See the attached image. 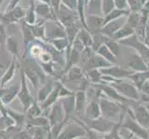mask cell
Masks as SVG:
<instances>
[{
  "instance_id": "6da1fadb",
  "label": "cell",
  "mask_w": 149,
  "mask_h": 139,
  "mask_svg": "<svg viewBox=\"0 0 149 139\" xmlns=\"http://www.w3.org/2000/svg\"><path fill=\"white\" fill-rule=\"evenodd\" d=\"M86 136V125L84 122H81L79 120L74 119L73 122L67 121L62 131L59 133L58 138L60 139H72L79 138Z\"/></svg>"
},
{
  "instance_id": "7a4b0ae2",
  "label": "cell",
  "mask_w": 149,
  "mask_h": 139,
  "mask_svg": "<svg viewBox=\"0 0 149 139\" xmlns=\"http://www.w3.org/2000/svg\"><path fill=\"white\" fill-rule=\"evenodd\" d=\"M45 39H56L66 36V29L58 20H47L45 22Z\"/></svg>"
},
{
  "instance_id": "3957f363",
  "label": "cell",
  "mask_w": 149,
  "mask_h": 139,
  "mask_svg": "<svg viewBox=\"0 0 149 139\" xmlns=\"http://www.w3.org/2000/svg\"><path fill=\"white\" fill-rule=\"evenodd\" d=\"M56 19L66 28L70 25L77 23L79 17L76 10L70 9L68 7H66L64 4L60 3L58 12H56Z\"/></svg>"
},
{
  "instance_id": "277c9868",
  "label": "cell",
  "mask_w": 149,
  "mask_h": 139,
  "mask_svg": "<svg viewBox=\"0 0 149 139\" xmlns=\"http://www.w3.org/2000/svg\"><path fill=\"white\" fill-rule=\"evenodd\" d=\"M20 73H22V77H20L22 82H20V87H19V94H18L17 97L20 101V103H22V108H23V111L25 112L34 100L33 98L32 95H31L30 89H29L28 85H27L26 76H25L24 71L22 69V71H20Z\"/></svg>"
},
{
  "instance_id": "5b68a950",
  "label": "cell",
  "mask_w": 149,
  "mask_h": 139,
  "mask_svg": "<svg viewBox=\"0 0 149 139\" xmlns=\"http://www.w3.org/2000/svg\"><path fill=\"white\" fill-rule=\"evenodd\" d=\"M101 115L106 119H115L120 114V108L116 103L107 98L99 99Z\"/></svg>"
},
{
  "instance_id": "8992f818",
  "label": "cell",
  "mask_w": 149,
  "mask_h": 139,
  "mask_svg": "<svg viewBox=\"0 0 149 139\" xmlns=\"http://www.w3.org/2000/svg\"><path fill=\"white\" fill-rule=\"evenodd\" d=\"M110 85L113 86L114 88L120 93V94L130 97L132 99H139V94H138L135 87L132 85L131 84L125 83L123 81H110Z\"/></svg>"
},
{
  "instance_id": "52a82bcc",
  "label": "cell",
  "mask_w": 149,
  "mask_h": 139,
  "mask_svg": "<svg viewBox=\"0 0 149 139\" xmlns=\"http://www.w3.org/2000/svg\"><path fill=\"white\" fill-rule=\"evenodd\" d=\"M47 118H48L50 126H52V125L56 124V123L66 120V113H65L63 106L61 104L59 99L50 107L49 114H48Z\"/></svg>"
},
{
  "instance_id": "ba28073f",
  "label": "cell",
  "mask_w": 149,
  "mask_h": 139,
  "mask_svg": "<svg viewBox=\"0 0 149 139\" xmlns=\"http://www.w3.org/2000/svg\"><path fill=\"white\" fill-rule=\"evenodd\" d=\"M26 14V10H25L22 6L17 5L15 6L11 10H9L8 12H5L1 14V18H0V22H8V23H13V22H18L19 20H22L25 17Z\"/></svg>"
},
{
  "instance_id": "9c48e42d",
  "label": "cell",
  "mask_w": 149,
  "mask_h": 139,
  "mask_svg": "<svg viewBox=\"0 0 149 139\" xmlns=\"http://www.w3.org/2000/svg\"><path fill=\"white\" fill-rule=\"evenodd\" d=\"M125 22H126L125 17H120L105 24L104 26L100 29L99 32L102 34H104L105 36L111 38L113 36V34H114Z\"/></svg>"
},
{
  "instance_id": "30bf717a",
  "label": "cell",
  "mask_w": 149,
  "mask_h": 139,
  "mask_svg": "<svg viewBox=\"0 0 149 139\" xmlns=\"http://www.w3.org/2000/svg\"><path fill=\"white\" fill-rule=\"evenodd\" d=\"M88 121L90 122V129L95 132H99V133L110 132L111 129L115 125L114 122L109 121L107 119H106V118L104 119V118H101V117L97 118V119H94V120L88 119Z\"/></svg>"
},
{
  "instance_id": "8fae6325",
  "label": "cell",
  "mask_w": 149,
  "mask_h": 139,
  "mask_svg": "<svg viewBox=\"0 0 149 139\" xmlns=\"http://www.w3.org/2000/svg\"><path fill=\"white\" fill-rule=\"evenodd\" d=\"M35 13L36 16L45 18V20H58L54 8L50 6V4L41 1L38 4H35Z\"/></svg>"
},
{
  "instance_id": "7c38bea8",
  "label": "cell",
  "mask_w": 149,
  "mask_h": 139,
  "mask_svg": "<svg viewBox=\"0 0 149 139\" xmlns=\"http://www.w3.org/2000/svg\"><path fill=\"white\" fill-rule=\"evenodd\" d=\"M120 43H121L123 45H132V47L136 48L141 53L142 58L146 61H147V62H149V48L138 42L137 37L135 36V35H132V36L127 38V39H120Z\"/></svg>"
},
{
  "instance_id": "4fadbf2b",
  "label": "cell",
  "mask_w": 149,
  "mask_h": 139,
  "mask_svg": "<svg viewBox=\"0 0 149 139\" xmlns=\"http://www.w3.org/2000/svg\"><path fill=\"white\" fill-rule=\"evenodd\" d=\"M100 71L102 74L117 79L125 78V77H129L131 74H132V71L123 70L117 66H109V67H106V68H101Z\"/></svg>"
},
{
  "instance_id": "5bb4252c",
  "label": "cell",
  "mask_w": 149,
  "mask_h": 139,
  "mask_svg": "<svg viewBox=\"0 0 149 139\" xmlns=\"http://www.w3.org/2000/svg\"><path fill=\"white\" fill-rule=\"evenodd\" d=\"M111 66V63L109 62L106 59L103 58L99 54L92 55L88 62L84 66L85 70H90V69H101V68H106V67Z\"/></svg>"
},
{
  "instance_id": "9a60e30c",
  "label": "cell",
  "mask_w": 149,
  "mask_h": 139,
  "mask_svg": "<svg viewBox=\"0 0 149 139\" xmlns=\"http://www.w3.org/2000/svg\"><path fill=\"white\" fill-rule=\"evenodd\" d=\"M103 20L104 18L99 15H88V17L85 19L87 30L93 34L99 32L103 27Z\"/></svg>"
},
{
  "instance_id": "2e32d148",
  "label": "cell",
  "mask_w": 149,
  "mask_h": 139,
  "mask_svg": "<svg viewBox=\"0 0 149 139\" xmlns=\"http://www.w3.org/2000/svg\"><path fill=\"white\" fill-rule=\"evenodd\" d=\"M124 127L127 128V130H130L132 133H135L138 136L143 137V138H147L148 137V133L146 131H145L143 128L138 124L137 122H135L132 120V117L127 116L124 120Z\"/></svg>"
},
{
  "instance_id": "e0dca14e",
  "label": "cell",
  "mask_w": 149,
  "mask_h": 139,
  "mask_svg": "<svg viewBox=\"0 0 149 139\" xmlns=\"http://www.w3.org/2000/svg\"><path fill=\"white\" fill-rule=\"evenodd\" d=\"M17 68H18L17 58L13 56L12 59H11V62H10L9 66H8L6 71H5L4 74L1 77V84H0V87H4L5 85L9 83V82L14 78V75H15V73H16Z\"/></svg>"
},
{
  "instance_id": "ac0fdd59",
  "label": "cell",
  "mask_w": 149,
  "mask_h": 139,
  "mask_svg": "<svg viewBox=\"0 0 149 139\" xmlns=\"http://www.w3.org/2000/svg\"><path fill=\"white\" fill-rule=\"evenodd\" d=\"M84 115L87 119L94 120L101 117V110L99 102L96 100H91L84 109Z\"/></svg>"
},
{
  "instance_id": "d6986e66",
  "label": "cell",
  "mask_w": 149,
  "mask_h": 139,
  "mask_svg": "<svg viewBox=\"0 0 149 139\" xmlns=\"http://www.w3.org/2000/svg\"><path fill=\"white\" fill-rule=\"evenodd\" d=\"M86 93L84 90H78L74 94V111L78 115L84 111L86 106Z\"/></svg>"
},
{
  "instance_id": "ffe728a7",
  "label": "cell",
  "mask_w": 149,
  "mask_h": 139,
  "mask_svg": "<svg viewBox=\"0 0 149 139\" xmlns=\"http://www.w3.org/2000/svg\"><path fill=\"white\" fill-rule=\"evenodd\" d=\"M58 91H59V82H56L55 86L52 90V92L48 95V96L45 98L43 102L41 108H42L43 110H49L50 107L52 106L54 103H56L59 99V96H58Z\"/></svg>"
},
{
  "instance_id": "44dd1931",
  "label": "cell",
  "mask_w": 149,
  "mask_h": 139,
  "mask_svg": "<svg viewBox=\"0 0 149 139\" xmlns=\"http://www.w3.org/2000/svg\"><path fill=\"white\" fill-rule=\"evenodd\" d=\"M20 84L12 85L8 87H7L3 96L1 97V101L4 105H8L9 103H11L16 97L18 96L19 91Z\"/></svg>"
},
{
  "instance_id": "7402d4cb",
  "label": "cell",
  "mask_w": 149,
  "mask_h": 139,
  "mask_svg": "<svg viewBox=\"0 0 149 139\" xmlns=\"http://www.w3.org/2000/svg\"><path fill=\"white\" fill-rule=\"evenodd\" d=\"M65 79L68 82H75V83H80V81L84 78V70L81 67L74 65L66 71Z\"/></svg>"
},
{
  "instance_id": "603a6c76",
  "label": "cell",
  "mask_w": 149,
  "mask_h": 139,
  "mask_svg": "<svg viewBox=\"0 0 149 139\" xmlns=\"http://www.w3.org/2000/svg\"><path fill=\"white\" fill-rule=\"evenodd\" d=\"M23 71H24L25 76H26V79L31 82V84H32L35 88H37L40 85V84H42V82L45 80V77L40 76L38 71L33 68H25Z\"/></svg>"
},
{
  "instance_id": "cb8c5ba5",
  "label": "cell",
  "mask_w": 149,
  "mask_h": 139,
  "mask_svg": "<svg viewBox=\"0 0 149 139\" xmlns=\"http://www.w3.org/2000/svg\"><path fill=\"white\" fill-rule=\"evenodd\" d=\"M20 26H22V38H23V42H24V48L26 49L29 44L32 43L35 39V37L33 35L31 25L28 24L25 20H22Z\"/></svg>"
},
{
  "instance_id": "d4e9b609",
  "label": "cell",
  "mask_w": 149,
  "mask_h": 139,
  "mask_svg": "<svg viewBox=\"0 0 149 139\" xmlns=\"http://www.w3.org/2000/svg\"><path fill=\"white\" fill-rule=\"evenodd\" d=\"M135 119L138 121L142 126L145 128H149V111L143 107H137L134 110Z\"/></svg>"
},
{
  "instance_id": "484cf974",
  "label": "cell",
  "mask_w": 149,
  "mask_h": 139,
  "mask_svg": "<svg viewBox=\"0 0 149 139\" xmlns=\"http://www.w3.org/2000/svg\"><path fill=\"white\" fill-rule=\"evenodd\" d=\"M128 66L132 70H136L140 71H146L148 70L143 58H141L138 54H134L131 57V59H129V62H128Z\"/></svg>"
},
{
  "instance_id": "4316f807",
  "label": "cell",
  "mask_w": 149,
  "mask_h": 139,
  "mask_svg": "<svg viewBox=\"0 0 149 139\" xmlns=\"http://www.w3.org/2000/svg\"><path fill=\"white\" fill-rule=\"evenodd\" d=\"M66 113V119H70V114L74 111V94L61 97L59 99Z\"/></svg>"
},
{
  "instance_id": "83f0119b",
  "label": "cell",
  "mask_w": 149,
  "mask_h": 139,
  "mask_svg": "<svg viewBox=\"0 0 149 139\" xmlns=\"http://www.w3.org/2000/svg\"><path fill=\"white\" fill-rule=\"evenodd\" d=\"M100 87H101V89H102V92H104L105 94L107 95V96L110 97V98L114 99V100H116L118 102H121V103L127 101L124 98V97L120 95V93L118 92L113 86L105 85H101Z\"/></svg>"
},
{
  "instance_id": "f1b7e54d",
  "label": "cell",
  "mask_w": 149,
  "mask_h": 139,
  "mask_svg": "<svg viewBox=\"0 0 149 139\" xmlns=\"http://www.w3.org/2000/svg\"><path fill=\"white\" fill-rule=\"evenodd\" d=\"M5 48H6L8 53L12 55V57H16L17 59H19V45L18 40L14 36H8L6 40V45H5Z\"/></svg>"
},
{
  "instance_id": "f546056e",
  "label": "cell",
  "mask_w": 149,
  "mask_h": 139,
  "mask_svg": "<svg viewBox=\"0 0 149 139\" xmlns=\"http://www.w3.org/2000/svg\"><path fill=\"white\" fill-rule=\"evenodd\" d=\"M96 53L99 54L100 56H102L103 58L106 59L110 63H116L117 62V59H116V56L113 55V53L109 49V47L106 45V44H102L100 45L98 47L96 48Z\"/></svg>"
},
{
  "instance_id": "4dcf8cb0",
  "label": "cell",
  "mask_w": 149,
  "mask_h": 139,
  "mask_svg": "<svg viewBox=\"0 0 149 139\" xmlns=\"http://www.w3.org/2000/svg\"><path fill=\"white\" fill-rule=\"evenodd\" d=\"M101 4L102 0H89L86 5V9L88 15H102V9H101Z\"/></svg>"
},
{
  "instance_id": "1f68e13d",
  "label": "cell",
  "mask_w": 149,
  "mask_h": 139,
  "mask_svg": "<svg viewBox=\"0 0 149 139\" xmlns=\"http://www.w3.org/2000/svg\"><path fill=\"white\" fill-rule=\"evenodd\" d=\"M6 111H7V114L9 115L10 117L12 118L14 122H15V125L19 128H22L25 122V116L24 113H20V112H18V111H15L11 109H9V108H6Z\"/></svg>"
},
{
  "instance_id": "d6a6232c",
  "label": "cell",
  "mask_w": 149,
  "mask_h": 139,
  "mask_svg": "<svg viewBox=\"0 0 149 139\" xmlns=\"http://www.w3.org/2000/svg\"><path fill=\"white\" fill-rule=\"evenodd\" d=\"M54 86H55V83L52 81H49V82H47V84H45L38 91L37 100L40 103H42L48 96V95L50 94V93L52 92Z\"/></svg>"
},
{
  "instance_id": "836d02e7",
  "label": "cell",
  "mask_w": 149,
  "mask_h": 139,
  "mask_svg": "<svg viewBox=\"0 0 149 139\" xmlns=\"http://www.w3.org/2000/svg\"><path fill=\"white\" fill-rule=\"evenodd\" d=\"M132 33H133V28L131 27L127 22H125L114 34H113L112 38H113V40H115V41L120 40L122 38H125L127 36H129V35L132 34Z\"/></svg>"
},
{
  "instance_id": "e575fe53",
  "label": "cell",
  "mask_w": 149,
  "mask_h": 139,
  "mask_svg": "<svg viewBox=\"0 0 149 139\" xmlns=\"http://www.w3.org/2000/svg\"><path fill=\"white\" fill-rule=\"evenodd\" d=\"M76 37H78L80 39V41L84 45L85 47H88V46L91 47V46H93V37H92L91 33L86 28L81 29Z\"/></svg>"
},
{
  "instance_id": "d590c367",
  "label": "cell",
  "mask_w": 149,
  "mask_h": 139,
  "mask_svg": "<svg viewBox=\"0 0 149 139\" xmlns=\"http://www.w3.org/2000/svg\"><path fill=\"white\" fill-rule=\"evenodd\" d=\"M25 22L28 24L33 25L36 22L37 18H36V13H35V2L34 0H30V7L28 8V11H26L25 14Z\"/></svg>"
},
{
  "instance_id": "8d00e7d4",
  "label": "cell",
  "mask_w": 149,
  "mask_h": 139,
  "mask_svg": "<svg viewBox=\"0 0 149 139\" xmlns=\"http://www.w3.org/2000/svg\"><path fill=\"white\" fill-rule=\"evenodd\" d=\"M31 25V24H30ZM33 30V33L35 38H38L40 40L45 39V22H39L38 20H36V22L34 24L31 25Z\"/></svg>"
},
{
  "instance_id": "74e56055",
  "label": "cell",
  "mask_w": 149,
  "mask_h": 139,
  "mask_svg": "<svg viewBox=\"0 0 149 139\" xmlns=\"http://www.w3.org/2000/svg\"><path fill=\"white\" fill-rule=\"evenodd\" d=\"M126 14H128V11H126L125 9H119V8L115 9L114 8L113 10H111V11L109 14H107L106 16H104V20H103V26H104L105 24H107V22H111V20H115V19H118V18H120V17H122L123 15H126Z\"/></svg>"
},
{
  "instance_id": "f35d334b",
  "label": "cell",
  "mask_w": 149,
  "mask_h": 139,
  "mask_svg": "<svg viewBox=\"0 0 149 139\" xmlns=\"http://www.w3.org/2000/svg\"><path fill=\"white\" fill-rule=\"evenodd\" d=\"M86 79L91 83L99 84L102 83V73L98 69H90L86 71Z\"/></svg>"
},
{
  "instance_id": "ab89813d",
  "label": "cell",
  "mask_w": 149,
  "mask_h": 139,
  "mask_svg": "<svg viewBox=\"0 0 149 139\" xmlns=\"http://www.w3.org/2000/svg\"><path fill=\"white\" fill-rule=\"evenodd\" d=\"M25 113H26L25 116H26L28 119H32V118L42 115L43 110H42V108L37 104L36 101H33L32 104H31V106L28 108V110L25 111Z\"/></svg>"
},
{
  "instance_id": "60d3db41",
  "label": "cell",
  "mask_w": 149,
  "mask_h": 139,
  "mask_svg": "<svg viewBox=\"0 0 149 139\" xmlns=\"http://www.w3.org/2000/svg\"><path fill=\"white\" fill-rule=\"evenodd\" d=\"M27 125L30 127H40L49 125V121L47 117H43L42 115L38 117H34L32 119H28Z\"/></svg>"
},
{
  "instance_id": "b9f144b4",
  "label": "cell",
  "mask_w": 149,
  "mask_h": 139,
  "mask_svg": "<svg viewBox=\"0 0 149 139\" xmlns=\"http://www.w3.org/2000/svg\"><path fill=\"white\" fill-rule=\"evenodd\" d=\"M50 44L53 45V47L55 49H56L58 51H63L64 49L68 48V46H70L69 40L67 37L51 39L50 40Z\"/></svg>"
},
{
  "instance_id": "7bdbcfd3",
  "label": "cell",
  "mask_w": 149,
  "mask_h": 139,
  "mask_svg": "<svg viewBox=\"0 0 149 139\" xmlns=\"http://www.w3.org/2000/svg\"><path fill=\"white\" fill-rule=\"evenodd\" d=\"M129 77L136 84L138 88L141 89L143 84L149 78V73H139L136 74H131Z\"/></svg>"
},
{
  "instance_id": "ee69618b",
  "label": "cell",
  "mask_w": 149,
  "mask_h": 139,
  "mask_svg": "<svg viewBox=\"0 0 149 139\" xmlns=\"http://www.w3.org/2000/svg\"><path fill=\"white\" fill-rule=\"evenodd\" d=\"M15 125L13 119L9 115H1L0 116V131L8 129Z\"/></svg>"
},
{
  "instance_id": "f6af8a7d",
  "label": "cell",
  "mask_w": 149,
  "mask_h": 139,
  "mask_svg": "<svg viewBox=\"0 0 149 139\" xmlns=\"http://www.w3.org/2000/svg\"><path fill=\"white\" fill-rule=\"evenodd\" d=\"M114 8H115L114 0H102L101 9H102L103 16H106L107 14H109Z\"/></svg>"
},
{
  "instance_id": "bcb514c9",
  "label": "cell",
  "mask_w": 149,
  "mask_h": 139,
  "mask_svg": "<svg viewBox=\"0 0 149 139\" xmlns=\"http://www.w3.org/2000/svg\"><path fill=\"white\" fill-rule=\"evenodd\" d=\"M8 38V34L6 31L5 23L0 22V47L1 49H5V45H6V40Z\"/></svg>"
},
{
  "instance_id": "7dc6e473",
  "label": "cell",
  "mask_w": 149,
  "mask_h": 139,
  "mask_svg": "<svg viewBox=\"0 0 149 139\" xmlns=\"http://www.w3.org/2000/svg\"><path fill=\"white\" fill-rule=\"evenodd\" d=\"M105 44H106V45L107 46V47H109V49L113 53V55H115L117 57L118 54H119V51H120V46H119V45L117 44L116 41L109 39Z\"/></svg>"
},
{
  "instance_id": "c3c4849f",
  "label": "cell",
  "mask_w": 149,
  "mask_h": 139,
  "mask_svg": "<svg viewBox=\"0 0 149 139\" xmlns=\"http://www.w3.org/2000/svg\"><path fill=\"white\" fill-rule=\"evenodd\" d=\"M139 22H140V17L136 12L132 13L129 16V18H128V20H126V22L132 28H136L138 26V24H139Z\"/></svg>"
},
{
  "instance_id": "681fc988",
  "label": "cell",
  "mask_w": 149,
  "mask_h": 139,
  "mask_svg": "<svg viewBox=\"0 0 149 139\" xmlns=\"http://www.w3.org/2000/svg\"><path fill=\"white\" fill-rule=\"evenodd\" d=\"M74 92H72L70 89L67 88V86H65L62 83L59 82V91H58V96H59V98L61 97H64L67 96H70V95H73Z\"/></svg>"
},
{
  "instance_id": "f907efd6",
  "label": "cell",
  "mask_w": 149,
  "mask_h": 139,
  "mask_svg": "<svg viewBox=\"0 0 149 139\" xmlns=\"http://www.w3.org/2000/svg\"><path fill=\"white\" fill-rule=\"evenodd\" d=\"M77 2L78 0H61V3L64 4L66 7H68L70 9L76 10L77 8Z\"/></svg>"
},
{
  "instance_id": "816d5d0a",
  "label": "cell",
  "mask_w": 149,
  "mask_h": 139,
  "mask_svg": "<svg viewBox=\"0 0 149 139\" xmlns=\"http://www.w3.org/2000/svg\"><path fill=\"white\" fill-rule=\"evenodd\" d=\"M127 2L129 3L132 11L135 12V11H137V10H139L140 6H141L140 0H127Z\"/></svg>"
},
{
  "instance_id": "f5cc1de1",
  "label": "cell",
  "mask_w": 149,
  "mask_h": 139,
  "mask_svg": "<svg viewBox=\"0 0 149 139\" xmlns=\"http://www.w3.org/2000/svg\"><path fill=\"white\" fill-rule=\"evenodd\" d=\"M42 65V68L44 69V71H45L48 74H53V66H52V63L48 61V62H44L41 64Z\"/></svg>"
},
{
  "instance_id": "db71d44e",
  "label": "cell",
  "mask_w": 149,
  "mask_h": 139,
  "mask_svg": "<svg viewBox=\"0 0 149 139\" xmlns=\"http://www.w3.org/2000/svg\"><path fill=\"white\" fill-rule=\"evenodd\" d=\"M114 3H115V7L119 9H125L127 6L126 0H114Z\"/></svg>"
},
{
  "instance_id": "11a10c76",
  "label": "cell",
  "mask_w": 149,
  "mask_h": 139,
  "mask_svg": "<svg viewBox=\"0 0 149 139\" xmlns=\"http://www.w3.org/2000/svg\"><path fill=\"white\" fill-rule=\"evenodd\" d=\"M60 3H61V0H51L50 1V4L52 5V8L56 11V12H58V9Z\"/></svg>"
},
{
  "instance_id": "9f6ffc18",
  "label": "cell",
  "mask_w": 149,
  "mask_h": 139,
  "mask_svg": "<svg viewBox=\"0 0 149 139\" xmlns=\"http://www.w3.org/2000/svg\"><path fill=\"white\" fill-rule=\"evenodd\" d=\"M5 90H6V88H4V87H0V99H1V97L3 96Z\"/></svg>"
},
{
  "instance_id": "6f0895ef",
  "label": "cell",
  "mask_w": 149,
  "mask_h": 139,
  "mask_svg": "<svg viewBox=\"0 0 149 139\" xmlns=\"http://www.w3.org/2000/svg\"><path fill=\"white\" fill-rule=\"evenodd\" d=\"M146 45L149 46V35H147V38H146Z\"/></svg>"
},
{
  "instance_id": "680465c9",
  "label": "cell",
  "mask_w": 149,
  "mask_h": 139,
  "mask_svg": "<svg viewBox=\"0 0 149 139\" xmlns=\"http://www.w3.org/2000/svg\"><path fill=\"white\" fill-rule=\"evenodd\" d=\"M40 1H42V2H45V3H48V4H50V1H51V0H40Z\"/></svg>"
},
{
  "instance_id": "91938a15",
  "label": "cell",
  "mask_w": 149,
  "mask_h": 139,
  "mask_svg": "<svg viewBox=\"0 0 149 139\" xmlns=\"http://www.w3.org/2000/svg\"><path fill=\"white\" fill-rule=\"evenodd\" d=\"M84 4H85V8H86V5H87V3H88L89 0H84Z\"/></svg>"
},
{
  "instance_id": "94428289",
  "label": "cell",
  "mask_w": 149,
  "mask_h": 139,
  "mask_svg": "<svg viewBox=\"0 0 149 139\" xmlns=\"http://www.w3.org/2000/svg\"><path fill=\"white\" fill-rule=\"evenodd\" d=\"M146 110H147L149 111V105H147V107H146Z\"/></svg>"
},
{
  "instance_id": "6125c7cd",
  "label": "cell",
  "mask_w": 149,
  "mask_h": 139,
  "mask_svg": "<svg viewBox=\"0 0 149 139\" xmlns=\"http://www.w3.org/2000/svg\"><path fill=\"white\" fill-rule=\"evenodd\" d=\"M2 115V112H1V110H0V116Z\"/></svg>"
}]
</instances>
